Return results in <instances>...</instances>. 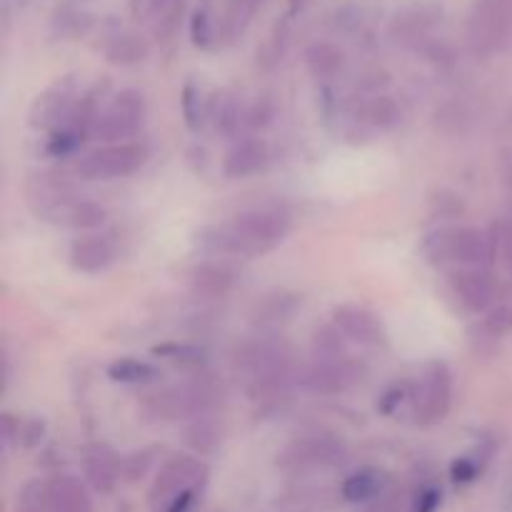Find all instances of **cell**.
Returning <instances> with one entry per match:
<instances>
[{
	"mask_svg": "<svg viewBox=\"0 0 512 512\" xmlns=\"http://www.w3.org/2000/svg\"><path fill=\"white\" fill-rule=\"evenodd\" d=\"M290 218L280 210L258 208L240 213L215 228L205 230L203 240L213 253L235 255V258H260L285 240Z\"/></svg>",
	"mask_w": 512,
	"mask_h": 512,
	"instance_id": "cell-1",
	"label": "cell"
},
{
	"mask_svg": "<svg viewBox=\"0 0 512 512\" xmlns=\"http://www.w3.org/2000/svg\"><path fill=\"white\" fill-rule=\"evenodd\" d=\"M423 253L435 265L480 268L493 258V238L470 225H443L425 235Z\"/></svg>",
	"mask_w": 512,
	"mask_h": 512,
	"instance_id": "cell-2",
	"label": "cell"
},
{
	"mask_svg": "<svg viewBox=\"0 0 512 512\" xmlns=\"http://www.w3.org/2000/svg\"><path fill=\"white\" fill-rule=\"evenodd\" d=\"M453 403V375L445 363H428L410 388V410L418 425H438Z\"/></svg>",
	"mask_w": 512,
	"mask_h": 512,
	"instance_id": "cell-3",
	"label": "cell"
},
{
	"mask_svg": "<svg viewBox=\"0 0 512 512\" xmlns=\"http://www.w3.org/2000/svg\"><path fill=\"white\" fill-rule=\"evenodd\" d=\"M240 378L245 380V388L253 398L275 393L288 378V358L278 345H270L265 340L253 345H245L235 358Z\"/></svg>",
	"mask_w": 512,
	"mask_h": 512,
	"instance_id": "cell-4",
	"label": "cell"
},
{
	"mask_svg": "<svg viewBox=\"0 0 512 512\" xmlns=\"http://www.w3.org/2000/svg\"><path fill=\"white\" fill-rule=\"evenodd\" d=\"M145 120V98L138 90L115 93L93 118V135L105 143H125L133 138Z\"/></svg>",
	"mask_w": 512,
	"mask_h": 512,
	"instance_id": "cell-5",
	"label": "cell"
},
{
	"mask_svg": "<svg viewBox=\"0 0 512 512\" xmlns=\"http://www.w3.org/2000/svg\"><path fill=\"white\" fill-rule=\"evenodd\" d=\"M83 80L78 75H65L43 90L30 108V125L38 130H60L78 113L83 103Z\"/></svg>",
	"mask_w": 512,
	"mask_h": 512,
	"instance_id": "cell-6",
	"label": "cell"
},
{
	"mask_svg": "<svg viewBox=\"0 0 512 512\" xmlns=\"http://www.w3.org/2000/svg\"><path fill=\"white\" fill-rule=\"evenodd\" d=\"M20 512H93L88 493L75 478L33 483L20 495Z\"/></svg>",
	"mask_w": 512,
	"mask_h": 512,
	"instance_id": "cell-7",
	"label": "cell"
},
{
	"mask_svg": "<svg viewBox=\"0 0 512 512\" xmlns=\"http://www.w3.org/2000/svg\"><path fill=\"white\" fill-rule=\"evenodd\" d=\"M205 465L198 458H190V455H175L173 460L163 465V470L155 478L153 490H150V503L155 510L168 512L173 503H178L180 498H188L195 495V488L203 483L205 478Z\"/></svg>",
	"mask_w": 512,
	"mask_h": 512,
	"instance_id": "cell-8",
	"label": "cell"
},
{
	"mask_svg": "<svg viewBox=\"0 0 512 512\" xmlns=\"http://www.w3.org/2000/svg\"><path fill=\"white\" fill-rule=\"evenodd\" d=\"M148 160V148L140 143H115L93 150L78 163L85 180H113L140 170Z\"/></svg>",
	"mask_w": 512,
	"mask_h": 512,
	"instance_id": "cell-9",
	"label": "cell"
},
{
	"mask_svg": "<svg viewBox=\"0 0 512 512\" xmlns=\"http://www.w3.org/2000/svg\"><path fill=\"white\" fill-rule=\"evenodd\" d=\"M512 30V0H475L468 18V40L480 53L498 50Z\"/></svg>",
	"mask_w": 512,
	"mask_h": 512,
	"instance_id": "cell-10",
	"label": "cell"
},
{
	"mask_svg": "<svg viewBox=\"0 0 512 512\" xmlns=\"http://www.w3.org/2000/svg\"><path fill=\"white\" fill-rule=\"evenodd\" d=\"M205 403H208V393L200 385L185 383L145 395L140 410L145 418L155 420V423H173V420L195 415Z\"/></svg>",
	"mask_w": 512,
	"mask_h": 512,
	"instance_id": "cell-11",
	"label": "cell"
},
{
	"mask_svg": "<svg viewBox=\"0 0 512 512\" xmlns=\"http://www.w3.org/2000/svg\"><path fill=\"white\" fill-rule=\"evenodd\" d=\"M445 290L463 313H485L495 300V280L480 268H458L448 273Z\"/></svg>",
	"mask_w": 512,
	"mask_h": 512,
	"instance_id": "cell-12",
	"label": "cell"
},
{
	"mask_svg": "<svg viewBox=\"0 0 512 512\" xmlns=\"http://www.w3.org/2000/svg\"><path fill=\"white\" fill-rule=\"evenodd\" d=\"M360 378H363V368H360L355 360L340 355V358L315 360V365H310L303 380L310 390H315V393L335 395L353 388L355 383H360Z\"/></svg>",
	"mask_w": 512,
	"mask_h": 512,
	"instance_id": "cell-13",
	"label": "cell"
},
{
	"mask_svg": "<svg viewBox=\"0 0 512 512\" xmlns=\"http://www.w3.org/2000/svg\"><path fill=\"white\" fill-rule=\"evenodd\" d=\"M335 328L360 345L385 343V328L378 315L360 305H340L333 313Z\"/></svg>",
	"mask_w": 512,
	"mask_h": 512,
	"instance_id": "cell-14",
	"label": "cell"
},
{
	"mask_svg": "<svg viewBox=\"0 0 512 512\" xmlns=\"http://www.w3.org/2000/svg\"><path fill=\"white\" fill-rule=\"evenodd\" d=\"M340 445L330 438L310 435V438L295 440L283 453V465L290 470H315L333 465L340 458Z\"/></svg>",
	"mask_w": 512,
	"mask_h": 512,
	"instance_id": "cell-15",
	"label": "cell"
},
{
	"mask_svg": "<svg viewBox=\"0 0 512 512\" xmlns=\"http://www.w3.org/2000/svg\"><path fill=\"white\" fill-rule=\"evenodd\" d=\"M70 263L80 273H103L115 263V248L105 235H83L70 245Z\"/></svg>",
	"mask_w": 512,
	"mask_h": 512,
	"instance_id": "cell-16",
	"label": "cell"
},
{
	"mask_svg": "<svg viewBox=\"0 0 512 512\" xmlns=\"http://www.w3.org/2000/svg\"><path fill=\"white\" fill-rule=\"evenodd\" d=\"M270 163V150L263 140H240L233 150L225 158V175L233 180L250 178V175H258L268 168Z\"/></svg>",
	"mask_w": 512,
	"mask_h": 512,
	"instance_id": "cell-17",
	"label": "cell"
},
{
	"mask_svg": "<svg viewBox=\"0 0 512 512\" xmlns=\"http://www.w3.org/2000/svg\"><path fill=\"white\" fill-rule=\"evenodd\" d=\"M83 468H85V475H88V480L93 483V488H98L100 493H108V490H113V485L118 483L120 463L108 445H100V443L85 445Z\"/></svg>",
	"mask_w": 512,
	"mask_h": 512,
	"instance_id": "cell-18",
	"label": "cell"
},
{
	"mask_svg": "<svg viewBox=\"0 0 512 512\" xmlns=\"http://www.w3.org/2000/svg\"><path fill=\"white\" fill-rule=\"evenodd\" d=\"M105 218H108V213H105L103 205L93 203V200H83L80 195H75L73 200L60 205L48 220L70 230H95L105 223Z\"/></svg>",
	"mask_w": 512,
	"mask_h": 512,
	"instance_id": "cell-19",
	"label": "cell"
},
{
	"mask_svg": "<svg viewBox=\"0 0 512 512\" xmlns=\"http://www.w3.org/2000/svg\"><path fill=\"white\" fill-rule=\"evenodd\" d=\"M190 285H193L195 293L200 295H223L228 293L230 285H233V273L223 265H215V263H205L198 265V268L190 273Z\"/></svg>",
	"mask_w": 512,
	"mask_h": 512,
	"instance_id": "cell-20",
	"label": "cell"
},
{
	"mask_svg": "<svg viewBox=\"0 0 512 512\" xmlns=\"http://www.w3.org/2000/svg\"><path fill=\"white\" fill-rule=\"evenodd\" d=\"M185 13V0H150L148 18L158 38H170Z\"/></svg>",
	"mask_w": 512,
	"mask_h": 512,
	"instance_id": "cell-21",
	"label": "cell"
},
{
	"mask_svg": "<svg viewBox=\"0 0 512 512\" xmlns=\"http://www.w3.org/2000/svg\"><path fill=\"white\" fill-rule=\"evenodd\" d=\"M358 118L363 120V123H368L370 128L388 130L393 128V125H398L400 108L393 98H388V95H378V98H370L368 103L360 105Z\"/></svg>",
	"mask_w": 512,
	"mask_h": 512,
	"instance_id": "cell-22",
	"label": "cell"
},
{
	"mask_svg": "<svg viewBox=\"0 0 512 512\" xmlns=\"http://www.w3.org/2000/svg\"><path fill=\"white\" fill-rule=\"evenodd\" d=\"M388 483L383 473L378 470H360V473L350 475L343 483V498L348 503H365V500L375 498V495L383 490V485Z\"/></svg>",
	"mask_w": 512,
	"mask_h": 512,
	"instance_id": "cell-23",
	"label": "cell"
},
{
	"mask_svg": "<svg viewBox=\"0 0 512 512\" xmlns=\"http://www.w3.org/2000/svg\"><path fill=\"white\" fill-rule=\"evenodd\" d=\"M158 375V370L145 360L120 358L108 368V378L115 383H150Z\"/></svg>",
	"mask_w": 512,
	"mask_h": 512,
	"instance_id": "cell-24",
	"label": "cell"
},
{
	"mask_svg": "<svg viewBox=\"0 0 512 512\" xmlns=\"http://www.w3.org/2000/svg\"><path fill=\"white\" fill-rule=\"evenodd\" d=\"M305 58H308V68L313 70V75H318V78H330V75L338 73L340 65H343V53L328 43L313 45Z\"/></svg>",
	"mask_w": 512,
	"mask_h": 512,
	"instance_id": "cell-25",
	"label": "cell"
},
{
	"mask_svg": "<svg viewBox=\"0 0 512 512\" xmlns=\"http://www.w3.org/2000/svg\"><path fill=\"white\" fill-rule=\"evenodd\" d=\"M210 118L220 133L235 135L240 130V108L230 95H215L213 105H210Z\"/></svg>",
	"mask_w": 512,
	"mask_h": 512,
	"instance_id": "cell-26",
	"label": "cell"
},
{
	"mask_svg": "<svg viewBox=\"0 0 512 512\" xmlns=\"http://www.w3.org/2000/svg\"><path fill=\"white\" fill-rule=\"evenodd\" d=\"M190 35H193V43L198 45V48H208L215 40V35H218V23H215V15L208 3L198 5V10L193 13V20H190Z\"/></svg>",
	"mask_w": 512,
	"mask_h": 512,
	"instance_id": "cell-27",
	"label": "cell"
},
{
	"mask_svg": "<svg viewBox=\"0 0 512 512\" xmlns=\"http://www.w3.org/2000/svg\"><path fill=\"white\" fill-rule=\"evenodd\" d=\"M263 0H228V15H225V28L230 33H240L245 25L253 20L255 10L260 8Z\"/></svg>",
	"mask_w": 512,
	"mask_h": 512,
	"instance_id": "cell-28",
	"label": "cell"
},
{
	"mask_svg": "<svg viewBox=\"0 0 512 512\" xmlns=\"http://www.w3.org/2000/svg\"><path fill=\"white\" fill-rule=\"evenodd\" d=\"M295 303L288 295H273L270 300H263V305H258V315L255 320L258 323H278V320H288V315L293 313Z\"/></svg>",
	"mask_w": 512,
	"mask_h": 512,
	"instance_id": "cell-29",
	"label": "cell"
},
{
	"mask_svg": "<svg viewBox=\"0 0 512 512\" xmlns=\"http://www.w3.org/2000/svg\"><path fill=\"white\" fill-rule=\"evenodd\" d=\"M108 55L110 60H115V63H133V60L143 58L145 48L135 35H118V38L110 43Z\"/></svg>",
	"mask_w": 512,
	"mask_h": 512,
	"instance_id": "cell-30",
	"label": "cell"
},
{
	"mask_svg": "<svg viewBox=\"0 0 512 512\" xmlns=\"http://www.w3.org/2000/svg\"><path fill=\"white\" fill-rule=\"evenodd\" d=\"M80 143H83V133H80L78 125H65V128H60L58 133L50 138L48 150L53 155H60V158H63V155L75 153V150L80 148Z\"/></svg>",
	"mask_w": 512,
	"mask_h": 512,
	"instance_id": "cell-31",
	"label": "cell"
},
{
	"mask_svg": "<svg viewBox=\"0 0 512 512\" xmlns=\"http://www.w3.org/2000/svg\"><path fill=\"white\" fill-rule=\"evenodd\" d=\"M183 115L190 130L203 128V103H200V90L195 85H185L183 90Z\"/></svg>",
	"mask_w": 512,
	"mask_h": 512,
	"instance_id": "cell-32",
	"label": "cell"
},
{
	"mask_svg": "<svg viewBox=\"0 0 512 512\" xmlns=\"http://www.w3.org/2000/svg\"><path fill=\"white\" fill-rule=\"evenodd\" d=\"M493 255H498L500 263L512 270V228L508 223H498L493 230Z\"/></svg>",
	"mask_w": 512,
	"mask_h": 512,
	"instance_id": "cell-33",
	"label": "cell"
},
{
	"mask_svg": "<svg viewBox=\"0 0 512 512\" xmlns=\"http://www.w3.org/2000/svg\"><path fill=\"white\" fill-rule=\"evenodd\" d=\"M188 443L205 453V450L213 448V443H218V430H215L208 420H198V423L188 430Z\"/></svg>",
	"mask_w": 512,
	"mask_h": 512,
	"instance_id": "cell-34",
	"label": "cell"
},
{
	"mask_svg": "<svg viewBox=\"0 0 512 512\" xmlns=\"http://www.w3.org/2000/svg\"><path fill=\"white\" fill-rule=\"evenodd\" d=\"M150 463H153V458H150L148 450H143V453H133L120 463V473H123L128 480H138L148 473Z\"/></svg>",
	"mask_w": 512,
	"mask_h": 512,
	"instance_id": "cell-35",
	"label": "cell"
},
{
	"mask_svg": "<svg viewBox=\"0 0 512 512\" xmlns=\"http://www.w3.org/2000/svg\"><path fill=\"white\" fill-rule=\"evenodd\" d=\"M440 508V490L425 488L420 490L413 503V512H435Z\"/></svg>",
	"mask_w": 512,
	"mask_h": 512,
	"instance_id": "cell-36",
	"label": "cell"
},
{
	"mask_svg": "<svg viewBox=\"0 0 512 512\" xmlns=\"http://www.w3.org/2000/svg\"><path fill=\"white\" fill-rule=\"evenodd\" d=\"M478 475V465L470 463L468 458H460L453 463V480L455 483H470Z\"/></svg>",
	"mask_w": 512,
	"mask_h": 512,
	"instance_id": "cell-37",
	"label": "cell"
},
{
	"mask_svg": "<svg viewBox=\"0 0 512 512\" xmlns=\"http://www.w3.org/2000/svg\"><path fill=\"white\" fill-rule=\"evenodd\" d=\"M158 355H170V360H198V350L193 348H178V345H168V348H155Z\"/></svg>",
	"mask_w": 512,
	"mask_h": 512,
	"instance_id": "cell-38",
	"label": "cell"
}]
</instances>
